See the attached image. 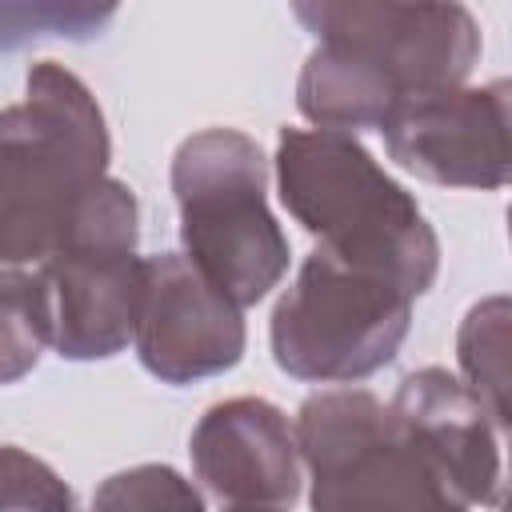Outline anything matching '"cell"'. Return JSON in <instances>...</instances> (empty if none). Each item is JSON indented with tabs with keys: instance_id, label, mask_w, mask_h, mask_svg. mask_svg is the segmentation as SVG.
<instances>
[{
	"instance_id": "obj_1",
	"label": "cell",
	"mask_w": 512,
	"mask_h": 512,
	"mask_svg": "<svg viewBox=\"0 0 512 512\" xmlns=\"http://www.w3.org/2000/svg\"><path fill=\"white\" fill-rule=\"evenodd\" d=\"M316 36L296 108L316 128H384L412 96L456 88L480 60V20L460 0H288Z\"/></svg>"
},
{
	"instance_id": "obj_2",
	"label": "cell",
	"mask_w": 512,
	"mask_h": 512,
	"mask_svg": "<svg viewBox=\"0 0 512 512\" xmlns=\"http://www.w3.org/2000/svg\"><path fill=\"white\" fill-rule=\"evenodd\" d=\"M276 192L320 252L380 272L424 296L440 272V240L416 196L344 128H280Z\"/></svg>"
},
{
	"instance_id": "obj_3",
	"label": "cell",
	"mask_w": 512,
	"mask_h": 512,
	"mask_svg": "<svg viewBox=\"0 0 512 512\" xmlns=\"http://www.w3.org/2000/svg\"><path fill=\"white\" fill-rule=\"evenodd\" d=\"M108 156V124L88 84L40 60L0 120V260H48L108 180Z\"/></svg>"
},
{
	"instance_id": "obj_4",
	"label": "cell",
	"mask_w": 512,
	"mask_h": 512,
	"mask_svg": "<svg viewBox=\"0 0 512 512\" xmlns=\"http://www.w3.org/2000/svg\"><path fill=\"white\" fill-rule=\"evenodd\" d=\"M184 256L240 308L288 272V236L268 208V160L240 128H200L172 156Z\"/></svg>"
},
{
	"instance_id": "obj_5",
	"label": "cell",
	"mask_w": 512,
	"mask_h": 512,
	"mask_svg": "<svg viewBox=\"0 0 512 512\" xmlns=\"http://www.w3.org/2000/svg\"><path fill=\"white\" fill-rule=\"evenodd\" d=\"M296 440L320 512L456 508L404 412L368 388L312 392L296 408Z\"/></svg>"
},
{
	"instance_id": "obj_6",
	"label": "cell",
	"mask_w": 512,
	"mask_h": 512,
	"mask_svg": "<svg viewBox=\"0 0 512 512\" xmlns=\"http://www.w3.org/2000/svg\"><path fill=\"white\" fill-rule=\"evenodd\" d=\"M412 292L312 248L272 308L268 344L280 372L312 384H356L400 352Z\"/></svg>"
},
{
	"instance_id": "obj_7",
	"label": "cell",
	"mask_w": 512,
	"mask_h": 512,
	"mask_svg": "<svg viewBox=\"0 0 512 512\" xmlns=\"http://www.w3.org/2000/svg\"><path fill=\"white\" fill-rule=\"evenodd\" d=\"M136 240V196L108 176L84 200L64 244L36 264L52 304V348L64 360H108L136 340L148 268Z\"/></svg>"
},
{
	"instance_id": "obj_8",
	"label": "cell",
	"mask_w": 512,
	"mask_h": 512,
	"mask_svg": "<svg viewBox=\"0 0 512 512\" xmlns=\"http://www.w3.org/2000/svg\"><path fill=\"white\" fill-rule=\"evenodd\" d=\"M388 156L444 188L512 184V80L440 88L404 100L384 120Z\"/></svg>"
},
{
	"instance_id": "obj_9",
	"label": "cell",
	"mask_w": 512,
	"mask_h": 512,
	"mask_svg": "<svg viewBox=\"0 0 512 512\" xmlns=\"http://www.w3.org/2000/svg\"><path fill=\"white\" fill-rule=\"evenodd\" d=\"M244 316L184 252L148 256L136 320V356L164 384L228 372L244 356Z\"/></svg>"
},
{
	"instance_id": "obj_10",
	"label": "cell",
	"mask_w": 512,
	"mask_h": 512,
	"mask_svg": "<svg viewBox=\"0 0 512 512\" xmlns=\"http://www.w3.org/2000/svg\"><path fill=\"white\" fill-rule=\"evenodd\" d=\"M188 456L200 488L224 508H288L300 496L296 420L264 396L212 404L188 436Z\"/></svg>"
},
{
	"instance_id": "obj_11",
	"label": "cell",
	"mask_w": 512,
	"mask_h": 512,
	"mask_svg": "<svg viewBox=\"0 0 512 512\" xmlns=\"http://www.w3.org/2000/svg\"><path fill=\"white\" fill-rule=\"evenodd\" d=\"M392 404L412 424L428 460L436 464L456 508L492 504L500 488L496 424L472 396V388L448 368H416L396 384Z\"/></svg>"
},
{
	"instance_id": "obj_12",
	"label": "cell",
	"mask_w": 512,
	"mask_h": 512,
	"mask_svg": "<svg viewBox=\"0 0 512 512\" xmlns=\"http://www.w3.org/2000/svg\"><path fill=\"white\" fill-rule=\"evenodd\" d=\"M456 364L496 432L512 436V296H484L464 312Z\"/></svg>"
},
{
	"instance_id": "obj_13",
	"label": "cell",
	"mask_w": 512,
	"mask_h": 512,
	"mask_svg": "<svg viewBox=\"0 0 512 512\" xmlns=\"http://www.w3.org/2000/svg\"><path fill=\"white\" fill-rule=\"evenodd\" d=\"M0 296H4V320H0L4 384H16L28 368H36L40 352L52 348V304L36 264H4Z\"/></svg>"
},
{
	"instance_id": "obj_14",
	"label": "cell",
	"mask_w": 512,
	"mask_h": 512,
	"mask_svg": "<svg viewBox=\"0 0 512 512\" xmlns=\"http://www.w3.org/2000/svg\"><path fill=\"white\" fill-rule=\"evenodd\" d=\"M124 0H0L4 48L56 36V40H92L100 36Z\"/></svg>"
},
{
	"instance_id": "obj_15",
	"label": "cell",
	"mask_w": 512,
	"mask_h": 512,
	"mask_svg": "<svg viewBox=\"0 0 512 512\" xmlns=\"http://www.w3.org/2000/svg\"><path fill=\"white\" fill-rule=\"evenodd\" d=\"M96 508H204V496L168 464H136L108 476L96 496Z\"/></svg>"
},
{
	"instance_id": "obj_16",
	"label": "cell",
	"mask_w": 512,
	"mask_h": 512,
	"mask_svg": "<svg viewBox=\"0 0 512 512\" xmlns=\"http://www.w3.org/2000/svg\"><path fill=\"white\" fill-rule=\"evenodd\" d=\"M24 508H72V492L44 460L28 456L16 444H4V452H0V512H24Z\"/></svg>"
},
{
	"instance_id": "obj_17",
	"label": "cell",
	"mask_w": 512,
	"mask_h": 512,
	"mask_svg": "<svg viewBox=\"0 0 512 512\" xmlns=\"http://www.w3.org/2000/svg\"><path fill=\"white\" fill-rule=\"evenodd\" d=\"M500 484H504V488H496L492 504H504V508H512V436H508V476H504Z\"/></svg>"
},
{
	"instance_id": "obj_18",
	"label": "cell",
	"mask_w": 512,
	"mask_h": 512,
	"mask_svg": "<svg viewBox=\"0 0 512 512\" xmlns=\"http://www.w3.org/2000/svg\"><path fill=\"white\" fill-rule=\"evenodd\" d=\"M508 240H512V204H508Z\"/></svg>"
}]
</instances>
